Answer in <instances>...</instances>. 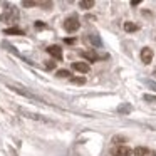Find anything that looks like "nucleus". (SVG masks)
I'll return each mask as SVG.
<instances>
[{
  "mask_svg": "<svg viewBox=\"0 0 156 156\" xmlns=\"http://www.w3.org/2000/svg\"><path fill=\"white\" fill-rule=\"evenodd\" d=\"M79 27H81V22H79V17L77 15H71V17H67L64 20V29H66V32H76V30H79Z\"/></svg>",
  "mask_w": 156,
  "mask_h": 156,
  "instance_id": "1",
  "label": "nucleus"
},
{
  "mask_svg": "<svg viewBox=\"0 0 156 156\" xmlns=\"http://www.w3.org/2000/svg\"><path fill=\"white\" fill-rule=\"evenodd\" d=\"M17 19H19V12H17V9H15V7L7 9L4 15H0V22L7 20V22H10V24H12V22H15Z\"/></svg>",
  "mask_w": 156,
  "mask_h": 156,
  "instance_id": "2",
  "label": "nucleus"
},
{
  "mask_svg": "<svg viewBox=\"0 0 156 156\" xmlns=\"http://www.w3.org/2000/svg\"><path fill=\"white\" fill-rule=\"evenodd\" d=\"M112 156H131L133 151L131 148H128V146H116L114 149L111 151Z\"/></svg>",
  "mask_w": 156,
  "mask_h": 156,
  "instance_id": "3",
  "label": "nucleus"
},
{
  "mask_svg": "<svg viewBox=\"0 0 156 156\" xmlns=\"http://www.w3.org/2000/svg\"><path fill=\"white\" fill-rule=\"evenodd\" d=\"M133 154L134 156H156V153L151 151L149 148H144V146H138V148L133 149Z\"/></svg>",
  "mask_w": 156,
  "mask_h": 156,
  "instance_id": "4",
  "label": "nucleus"
},
{
  "mask_svg": "<svg viewBox=\"0 0 156 156\" xmlns=\"http://www.w3.org/2000/svg\"><path fill=\"white\" fill-rule=\"evenodd\" d=\"M47 52H49V54H51L54 59L62 61V49L59 47V45H51V47H47Z\"/></svg>",
  "mask_w": 156,
  "mask_h": 156,
  "instance_id": "5",
  "label": "nucleus"
},
{
  "mask_svg": "<svg viewBox=\"0 0 156 156\" xmlns=\"http://www.w3.org/2000/svg\"><path fill=\"white\" fill-rule=\"evenodd\" d=\"M141 61L144 62V64H151V61H153V51L149 47L141 49Z\"/></svg>",
  "mask_w": 156,
  "mask_h": 156,
  "instance_id": "6",
  "label": "nucleus"
},
{
  "mask_svg": "<svg viewBox=\"0 0 156 156\" xmlns=\"http://www.w3.org/2000/svg\"><path fill=\"white\" fill-rule=\"evenodd\" d=\"M72 69L77 72H82V74H86V72L91 71V67H89L87 62H72Z\"/></svg>",
  "mask_w": 156,
  "mask_h": 156,
  "instance_id": "7",
  "label": "nucleus"
},
{
  "mask_svg": "<svg viewBox=\"0 0 156 156\" xmlns=\"http://www.w3.org/2000/svg\"><path fill=\"white\" fill-rule=\"evenodd\" d=\"M81 57H84L87 62H96L99 59V55L96 54L94 51H82L81 52Z\"/></svg>",
  "mask_w": 156,
  "mask_h": 156,
  "instance_id": "8",
  "label": "nucleus"
},
{
  "mask_svg": "<svg viewBox=\"0 0 156 156\" xmlns=\"http://www.w3.org/2000/svg\"><path fill=\"white\" fill-rule=\"evenodd\" d=\"M10 89H14L15 92H19V94H22V96H25V98H30V99H37V96H34L32 92H29V91H24L22 87H19V86H10Z\"/></svg>",
  "mask_w": 156,
  "mask_h": 156,
  "instance_id": "9",
  "label": "nucleus"
},
{
  "mask_svg": "<svg viewBox=\"0 0 156 156\" xmlns=\"http://www.w3.org/2000/svg\"><path fill=\"white\" fill-rule=\"evenodd\" d=\"M4 34L7 35H25V32L22 29H17V27H10V29H5Z\"/></svg>",
  "mask_w": 156,
  "mask_h": 156,
  "instance_id": "10",
  "label": "nucleus"
},
{
  "mask_svg": "<svg viewBox=\"0 0 156 156\" xmlns=\"http://www.w3.org/2000/svg\"><path fill=\"white\" fill-rule=\"evenodd\" d=\"M79 7L84 9V10H89V9L94 7V0H81L79 2Z\"/></svg>",
  "mask_w": 156,
  "mask_h": 156,
  "instance_id": "11",
  "label": "nucleus"
},
{
  "mask_svg": "<svg viewBox=\"0 0 156 156\" xmlns=\"http://www.w3.org/2000/svg\"><path fill=\"white\" fill-rule=\"evenodd\" d=\"M122 27H124L126 32H136L139 29V25L138 24H133V22H124V25H122Z\"/></svg>",
  "mask_w": 156,
  "mask_h": 156,
  "instance_id": "12",
  "label": "nucleus"
},
{
  "mask_svg": "<svg viewBox=\"0 0 156 156\" xmlns=\"http://www.w3.org/2000/svg\"><path fill=\"white\" fill-rule=\"evenodd\" d=\"M89 41H91V44H92V45H96V47H101V44H102L101 39H99L96 34H91V35H89Z\"/></svg>",
  "mask_w": 156,
  "mask_h": 156,
  "instance_id": "13",
  "label": "nucleus"
},
{
  "mask_svg": "<svg viewBox=\"0 0 156 156\" xmlns=\"http://www.w3.org/2000/svg\"><path fill=\"white\" fill-rule=\"evenodd\" d=\"M118 111L121 112V114H128V112H131V106H129V104H122V106H119V108H118Z\"/></svg>",
  "mask_w": 156,
  "mask_h": 156,
  "instance_id": "14",
  "label": "nucleus"
},
{
  "mask_svg": "<svg viewBox=\"0 0 156 156\" xmlns=\"http://www.w3.org/2000/svg\"><path fill=\"white\" fill-rule=\"evenodd\" d=\"M57 77H71V71H67V69H59Z\"/></svg>",
  "mask_w": 156,
  "mask_h": 156,
  "instance_id": "15",
  "label": "nucleus"
},
{
  "mask_svg": "<svg viewBox=\"0 0 156 156\" xmlns=\"http://www.w3.org/2000/svg\"><path fill=\"white\" fill-rule=\"evenodd\" d=\"M22 5H24V7H37L39 5V2H34V0H24V2H22Z\"/></svg>",
  "mask_w": 156,
  "mask_h": 156,
  "instance_id": "16",
  "label": "nucleus"
},
{
  "mask_svg": "<svg viewBox=\"0 0 156 156\" xmlns=\"http://www.w3.org/2000/svg\"><path fill=\"white\" fill-rule=\"evenodd\" d=\"M71 81H72V84H79V86H81V84H84V82H86V77H72Z\"/></svg>",
  "mask_w": 156,
  "mask_h": 156,
  "instance_id": "17",
  "label": "nucleus"
},
{
  "mask_svg": "<svg viewBox=\"0 0 156 156\" xmlns=\"http://www.w3.org/2000/svg\"><path fill=\"white\" fill-rule=\"evenodd\" d=\"M52 2H39V7H44L45 10H49V9H52Z\"/></svg>",
  "mask_w": 156,
  "mask_h": 156,
  "instance_id": "18",
  "label": "nucleus"
},
{
  "mask_svg": "<svg viewBox=\"0 0 156 156\" xmlns=\"http://www.w3.org/2000/svg\"><path fill=\"white\" fill-rule=\"evenodd\" d=\"M144 101H148V102H156V96H151V94H144Z\"/></svg>",
  "mask_w": 156,
  "mask_h": 156,
  "instance_id": "19",
  "label": "nucleus"
},
{
  "mask_svg": "<svg viewBox=\"0 0 156 156\" xmlns=\"http://www.w3.org/2000/svg\"><path fill=\"white\" fill-rule=\"evenodd\" d=\"M45 27H47V25H45L44 22H41V20L35 22V29H37V30H42V29H45Z\"/></svg>",
  "mask_w": 156,
  "mask_h": 156,
  "instance_id": "20",
  "label": "nucleus"
},
{
  "mask_svg": "<svg viewBox=\"0 0 156 156\" xmlns=\"http://www.w3.org/2000/svg\"><path fill=\"white\" fill-rule=\"evenodd\" d=\"M47 69H55V62H47Z\"/></svg>",
  "mask_w": 156,
  "mask_h": 156,
  "instance_id": "21",
  "label": "nucleus"
},
{
  "mask_svg": "<svg viewBox=\"0 0 156 156\" xmlns=\"http://www.w3.org/2000/svg\"><path fill=\"white\" fill-rule=\"evenodd\" d=\"M141 4V0H133L131 2V7H136V5H139Z\"/></svg>",
  "mask_w": 156,
  "mask_h": 156,
  "instance_id": "22",
  "label": "nucleus"
},
{
  "mask_svg": "<svg viewBox=\"0 0 156 156\" xmlns=\"http://www.w3.org/2000/svg\"><path fill=\"white\" fill-rule=\"evenodd\" d=\"M76 39H66V44H74Z\"/></svg>",
  "mask_w": 156,
  "mask_h": 156,
  "instance_id": "23",
  "label": "nucleus"
}]
</instances>
